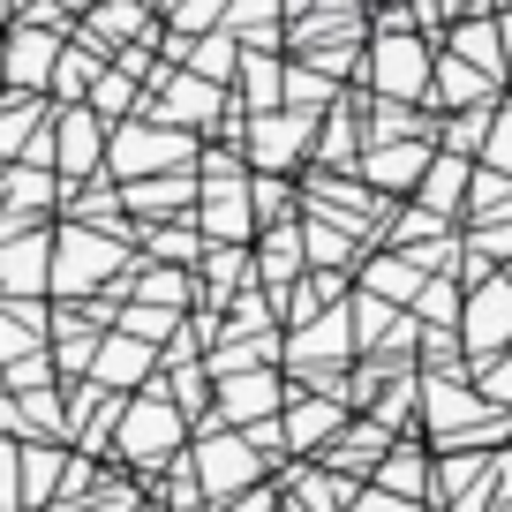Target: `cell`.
<instances>
[{
  "label": "cell",
  "mask_w": 512,
  "mask_h": 512,
  "mask_svg": "<svg viewBox=\"0 0 512 512\" xmlns=\"http://www.w3.org/2000/svg\"><path fill=\"white\" fill-rule=\"evenodd\" d=\"M452 61H467V68H482L490 83H505V38H497V16H475V23H452Z\"/></svg>",
  "instance_id": "7402d4cb"
},
{
  "label": "cell",
  "mask_w": 512,
  "mask_h": 512,
  "mask_svg": "<svg viewBox=\"0 0 512 512\" xmlns=\"http://www.w3.org/2000/svg\"><path fill=\"white\" fill-rule=\"evenodd\" d=\"M121 249H128V234H98V226H76V219H68L61 234H53V287H61V294L98 287V279L121 264Z\"/></svg>",
  "instance_id": "5b68a950"
},
{
  "label": "cell",
  "mask_w": 512,
  "mask_h": 512,
  "mask_svg": "<svg viewBox=\"0 0 512 512\" xmlns=\"http://www.w3.org/2000/svg\"><path fill=\"white\" fill-rule=\"evenodd\" d=\"M241 91H249L256 121H264V113H279V98H287V61H279V53H264V46H256L249 61H241Z\"/></svg>",
  "instance_id": "484cf974"
},
{
  "label": "cell",
  "mask_w": 512,
  "mask_h": 512,
  "mask_svg": "<svg viewBox=\"0 0 512 512\" xmlns=\"http://www.w3.org/2000/svg\"><path fill=\"white\" fill-rule=\"evenodd\" d=\"M369 490H392V497H430L437 490V475H430V460H422V452H384L377 467H369Z\"/></svg>",
  "instance_id": "603a6c76"
},
{
  "label": "cell",
  "mask_w": 512,
  "mask_h": 512,
  "mask_svg": "<svg viewBox=\"0 0 512 512\" xmlns=\"http://www.w3.org/2000/svg\"><path fill=\"white\" fill-rule=\"evenodd\" d=\"M234 512H272V490H249V497H241Z\"/></svg>",
  "instance_id": "b9f144b4"
},
{
  "label": "cell",
  "mask_w": 512,
  "mask_h": 512,
  "mask_svg": "<svg viewBox=\"0 0 512 512\" xmlns=\"http://www.w3.org/2000/svg\"><path fill=\"white\" fill-rule=\"evenodd\" d=\"M422 287H430V279H422L407 256H369V264H362V294H377L384 309H400V302L415 309V294H422Z\"/></svg>",
  "instance_id": "ffe728a7"
},
{
  "label": "cell",
  "mask_w": 512,
  "mask_h": 512,
  "mask_svg": "<svg viewBox=\"0 0 512 512\" xmlns=\"http://www.w3.org/2000/svg\"><path fill=\"white\" fill-rule=\"evenodd\" d=\"M68 38L46 23H8V83L16 91H53V68H61Z\"/></svg>",
  "instance_id": "52a82bcc"
},
{
  "label": "cell",
  "mask_w": 512,
  "mask_h": 512,
  "mask_svg": "<svg viewBox=\"0 0 512 512\" xmlns=\"http://www.w3.org/2000/svg\"><path fill=\"white\" fill-rule=\"evenodd\" d=\"M309 272V241H302V226H272V234H264V249H256V264H249V279H256V287H264V294H279V287H287V279H302Z\"/></svg>",
  "instance_id": "7c38bea8"
},
{
  "label": "cell",
  "mask_w": 512,
  "mask_h": 512,
  "mask_svg": "<svg viewBox=\"0 0 512 512\" xmlns=\"http://www.w3.org/2000/svg\"><path fill=\"white\" fill-rule=\"evenodd\" d=\"M181 422H189V415L166 400L159 384H144V392H128L113 445H121V460H128V467H166V460L181 452Z\"/></svg>",
  "instance_id": "7a4b0ae2"
},
{
  "label": "cell",
  "mask_w": 512,
  "mask_h": 512,
  "mask_svg": "<svg viewBox=\"0 0 512 512\" xmlns=\"http://www.w3.org/2000/svg\"><path fill=\"white\" fill-rule=\"evenodd\" d=\"M53 136H61V174H98V159H106V144H113L91 106H68L61 121H53Z\"/></svg>",
  "instance_id": "4fadbf2b"
},
{
  "label": "cell",
  "mask_w": 512,
  "mask_h": 512,
  "mask_svg": "<svg viewBox=\"0 0 512 512\" xmlns=\"http://www.w3.org/2000/svg\"><path fill=\"white\" fill-rule=\"evenodd\" d=\"M68 482V460L53 445H23V505H53Z\"/></svg>",
  "instance_id": "4316f807"
},
{
  "label": "cell",
  "mask_w": 512,
  "mask_h": 512,
  "mask_svg": "<svg viewBox=\"0 0 512 512\" xmlns=\"http://www.w3.org/2000/svg\"><path fill=\"white\" fill-rule=\"evenodd\" d=\"M128 505H136V497H128V490H121V482H106V497H98V505H91V512H128Z\"/></svg>",
  "instance_id": "ab89813d"
},
{
  "label": "cell",
  "mask_w": 512,
  "mask_h": 512,
  "mask_svg": "<svg viewBox=\"0 0 512 512\" xmlns=\"http://www.w3.org/2000/svg\"><path fill=\"white\" fill-rule=\"evenodd\" d=\"M189 467H196L204 505H226V497L264 490V452H256L241 430H204V437L189 445Z\"/></svg>",
  "instance_id": "6da1fadb"
},
{
  "label": "cell",
  "mask_w": 512,
  "mask_h": 512,
  "mask_svg": "<svg viewBox=\"0 0 512 512\" xmlns=\"http://www.w3.org/2000/svg\"><path fill=\"white\" fill-rule=\"evenodd\" d=\"M430 83H437V53L415 31H377V46H369V91H377V106H415V98H430Z\"/></svg>",
  "instance_id": "3957f363"
},
{
  "label": "cell",
  "mask_w": 512,
  "mask_h": 512,
  "mask_svg": "<svg viewBox=\"0 0 512 512\" xmlns=\"http://www.w3.org/2000/svg\"><path fill=\"white\" fill-rule=\"evenodd\" d=\"M53 279V234H0V294L8 302H23V294H38Z\"/></svg>",
  "instance_id": "9c48e42d"
},
{
  "label": "cell",
  "mask_w": 512,
  "mask_h": 512,
  "mask_svg": "<svg viewBox=\"0 0 512 512\" xmlns=\"http://www.w3.org/2000/svg\"><path fill=\"white\" fill-rule=\"evenodd\" d=\"M460 332H467V347H475V362L512 354V272H505V279H482V287L467 294Z\"/></svg>",
  "instance_id": "8992f818"
},
{
  "label": "cell",
  "mask_w": 512,
  "mask_h": 512,
  "mask_svg": "<svg viewBox=\"0 0 512 512\" xmlns=\"http://www.w3.org/2000/svg\"><path fill=\"white\" fill-rule=\"evenodd\" d=\"M211 113H219V83L181 76V83H174V98L159 106V121H166V128H189V121H211Z\"/></svg>",
  "instance_id": "83f0119b"
},
{
  "label": "cell",
  "mask_w": 512,
  "mask_h": 512,
  "mask_svg": "<svg viewBox=\"0 0 512 512\" xmlns=\"http://www.w3.org/2000/svg\"><path fill=\"white\" fill-rule=\"evenodd\" d=\"M430 106H445V113H482V106H490V76H482V68H467V61H452V53H437Z\"/></svg>",
  "instance_id": "ac0fdd59"
},
{
  "label": "cell",
  "mask_w": 512,
  "mask_h": 512,
  "mask_svg": "<svg viewBox=\"0 0 512 512\" xmlns=\"http://www.w3.org/2000/svg\"><path fill=\"white\" fill-rule=\"evenodd\" d=\"M128 98H136V76H128V68H106V76H98V91H91V113L106 121V113H121Z\"/></svg>",
  "instance_id": "d590c367"
},
{
  "label": "cell",
  "mask_w": 512,
  "mask_h": 512,
  "mask_svg": "<svg viewBox=\"0 0 512 512\" xmlns=\"http://www.w3.org/2000/svg\"><path fill=\"white\" fill-rule=\"evenodd\" d=\"M204 249L211 241L196 234V226H151V256H159V264H204Z\"/></svg>",
  "instance_id": "1f68e13d"
},
{
  "label": "cell",
  "mask_w": 512,
  "mask_h": 512,
  "mask_svg": "<svg viewBox=\"0 0 512 512\" xmlns=\"http://www.w3.org/2000/svg\"><path fill=\"white\" fill-rule=\"evenodd\" d=\"M354 512H422V505H415V497H392V490H362Z\"/></svg>",
  "instance_id": "f35d334b"
},
{
  "label": "cell",
  "mask_w": 512,
  "mask_h": 512,
  "mask_svg": "<svg viewBox=\"0 0 512 512\" xmlns=\"http://www.w3.org/2000/svg\"><path fill=\"white\" fill-rule=\"evenodd\" d=\"M136 302H151V309H181V302H189V279H181V272H144V279H136Z\"/></svg>",
  "instance_id": "836d02e7"
},
{
  "label": "cell",
  "mask_w": 512,
  "mask_h": 512,
  "mask_svg": "<svg viewBox=\"0 0 512 512\" xmlns=\"http://www.w3.org/2000/svg\"><path fill=\"white\" fill-rule=\"evenodd\" d=\"M159 369H166L159 347H144V339H128V332H113L106 354H98V369H91V384H106V392H121V400H128V384H151Z\"/></svg>",
  "instance_id": "30bf717a"
},
{
  "label": "cell",
  "mask_w": 512,
  "mask_h": 512,
  "mask_svg": "<svg viewBox=\"0 0 512 512\" xmlns=\"http://www.w3.org/2000/svg\"><path fill=\"white\" fill-rule=\"evenodd\" d=\"M482 166L512 181V113H497V121H490V144H482Z\"/></svg>",
  "instance_id": "74e56055"
},
{
  "label": "cell",
  "mask_w": 512,
  "mask_h": 512,
  "mask_svg": "<svg viewBox=\"0 0 512 512\" xmlns=\"http://www.w3.org/2000/svg\"><path fill=\"white\" fill-rule=\"evenodd\" d=\"M430 166H437L430 144H377V151H369V174H377L384 189H422Z\"/></svg>",
  "instance_id": "cb8c5ba5"
},
{
  "label": "cell",
  "mask_w": 512,
  "mask_h": 512,
  "mask_svg": "<svg viewBox=\"0 0 512 512\" xmlns=\"http://www.w3.org/2000/svg\"><path fill=\"white\" fill-rule=\"evenodd\" d=\"M226 422H241V430H256V422H279V369H241V377H219Z\"/></svg>",
  "instance_id": "8fae6325"
},
{
  "label": "cell",
  "mask_w": 512,
  "mask_h": 512,
  "mask_svg": "<svg viewBox=\"0 0 512 512\" xmlns=\"http://www.w3.org/2000/svg\"><path fill=\"white\" fill-rule=\"evenodd\" d=\"M0 23H8V0H0Z\"/></svg>",
  "instance_id": "7bdbcfd3"
},
{
  "label": "cell",
  "mask_w": 512,
  "mask_h": 512,
  "mask_svg": "<svg viewBox=\"0 0 512 512\" xmlns=\"http://www.w3.org/2000/svg\"><path fill=\"white\" fill-rule=\"evenodd\" d=\"M279 430H287V452H332L354 422H347V400H339V392H309V400H294L287 415H279Z\"/></svg>",
  "instance_id": "ba28073f"
},
{
  "label": "cell",
  "mask_w": 512,
  "mask_h": 512,
  "mask_svg": "<svg viewBox=\"0 0 512 512\" xmlns=\"http://www.w3.org/2000/svg\"><path fill=\"white\" fill-rule=\"evenodd\" d=\"M490 121H497V106H482V113H452V121H437V136H445L452 159H475V151L490 144Z\"/></svg>",
  "instance_id": "f546056e"
},
{
  "label": "cell",
  "mask_w": 512,
  "mask_h": 512,
  "mask_svg": "<svg viewBox=\"0 0 512 512\" xmlns=\"http://www.w3.org/2000/svg\"><path fill=\"white\" fill-rule=\"evenodd\" d=\"M475 392H482V407H490V400L512 407V354H490V362H475Z\"/></svg>",
  "instance_id": "8d00e7d4"
},
{
  "label": "cell",
  "mask_w": 512,
  "mask_h": 512,
  "mask_svg": "<svg viewBox=\"0 0 512 512\" xmlns=\"http://www.w3.org/2000/svg\"><path fill=\"white\" fill-rule=\"evenodd\" d=\"M467 181H475V159H452V151H437V166L422 174V211L430 219H452V211H467Z\"/></svg>",
  "instance_id": "d6986e66"
},
{
  "label": "cell",
  "mask_w": 512,
  "mask_h": 512,
  "mask_svg": "<svg viewBox=\"0 0 512 512\" xmlns=\"http://www.w3.org/2000/svg\"><path fill=\"white\" fill-rule=\"evenodd\" d=\"M98 324H106V317H76V309L53 317V369H61V377H91V369H98V354H106Z\"/></svg>",
  "instance_id": "9a60e30c"
},
{
  "label": "cell",
  "mask_w": 512,
  "mask_h": 512,
  "mask_svg": "<svg viewBox=\"0 0 512 512\" xmlns=\"http://www.w3.org/2000/svg\"><path fill=\"white\" fill-rule=\"evenodd\" d=\"M98 76H106V53L76 31V38H68V53H61V68H53V98H61V113H68V106H91Z\"/></svg>",
  "instance_id": "e0dca14e"
},
{
  "label": "cell",
  "mask_w": 512,
  "mask_h": 512,
  "mask_svg": "<svg viewBox=\"0 0 512 512\" xmlns=\"http://www.w3.org/2000/svg\"><path fill=\"white\" fill-rule=\"evenodd\" d=\"M196 196H204V181H196V174H159V181H128L121 204L136 211V219H174V211H189V219H196Z\"/></svg>",
  "instance_id": "5bb4252c"
},
{
  "label": "cell",
  "mask_w": 512,
  "mask_h": 512,
  "mask_svg": "<svg viewBox=\"0 0 512 512\" xmlns=\"http://www.w3.org/2000/svg\"><path fill=\"white\" fill-rule=\"evenodd\" d=\"M174 53H189V76H204V83L241 76V61H249L234 31H211V38H196V46H181V38H174Z\"/></svg>",
  "instance_id": "d4e9b609"
},
{
  "label": "cell",
  "mask_w": 512,
  "mask_h": 512,
  "mask_svg": "<svg viewBox=\"0 0 512 512\" xmlns=\"http://www.w3.org/2000/svg\"><path fill=\"white\" fill-rule=\"evenodd\" d=\"M497 38H505V76H512V8H497Z\"/></svg>",
  "instance_id": "60d3db41"
},
{
  "label": "cell",
  "mask_w": 512,
  "mask_h": 512,
  "mask_svg": "<svg viewBox=\"0 0 512 512\" xmlns=\"http://www.w3.org/2000/svg\"><path fill=\"white\" fill-rule=\"evenodd\" d=\"M0 512H23V445L0 437Z\"/></svg>",
  "instance_id": "e575fe53"
},
{
  "label": "cell",
  "mask_w": 512,
  "mask_h": 512,
  "mask_svg": "<svg viewBox=\"0 0 512 512\" xmlns=\"http://www.w3.org/2000/svg\"><path fill=\"white\" fill-rule=\"evenodd\" d=\"M302 144H309V113H264V121L249 128V159H256V174H279V166H287Z\"/></svg>",
  "instance_id": "2e32d148"
},
{
  "label": "cell",
  "mask_w": 512,
  "mask_h": 512,
  "mask_svg": "<svg viewBox=\"0 0 512 512\" xmlns=\"http://www.w3.org/2000/svg\"><path fill=\"white\" fill-rule=\"evenodd\" d=\"M302 241H309V272H339V264H347V234H339V226H324V219H309L302 226Z\"/></svg>",
  "instance_id": "d6a6232c"
},
{
  "label": "cell",
  "mask_w": 512,
  "mask_h": 512,
  "mask_svg": "<svg viewBox=\"0 0 512 512\" xmlns=\"http://www.w3.org/2000/svg\"><path fill=\"white\" fill-rule=\"evenodd\" d=\"M181 324V309H151V302H128L121 317H113V332H128V339H144V347H159L166 332Z\"/></svg>",
  "instance_id": "4dcf8cb0"
},
{
  "label": "cell",
  "mask_w": 512,
  "mask_h": 512,
  "mask_svg": "<svg viewBox=\"0 0 512 512\" xmlns=\"http://www.w3.org/2000/svg\"><path fill=\"white\" fill-rule=\"evenodd\" d=\"M354 497H362V490H354L339 467H324V460L294 475V512H354Z\"/></svg>",
  "instance_id": "44dd1931"
},
{
  "label": "cell",
  "mask_w": 512,
  "mask_h": 512,
  "mask_svg": "<svg viewBox=\"0 0 512 512\" xmlns=\"http://www.w3.org/2000/svg\"><path fill=\"white\" fill-rule=\"evenodd\" d=\"M196 159V144L181 136V128H166V121H121L113 128V144H106V166L121 181H159V166H189Z\"/></svg>",
  "instance_id": "277c9868"
},
{
  "label": "cell",
  "mask_w": 512,
  "mask_h": 512,
  "mask_svg": "<svg viewBox=\"0 0 512 512\" xmlns=\"http://www.w3.org/2000/svg\"><path fill=\"white\" fill-rule=\"evenodd\" d=\"M460 317H467V287L460 279H430V287L415 294V324H430V332L437 324H460Z\"/></svg>",
  "instance_id": "f1b7e54d"
}]
</instances>
